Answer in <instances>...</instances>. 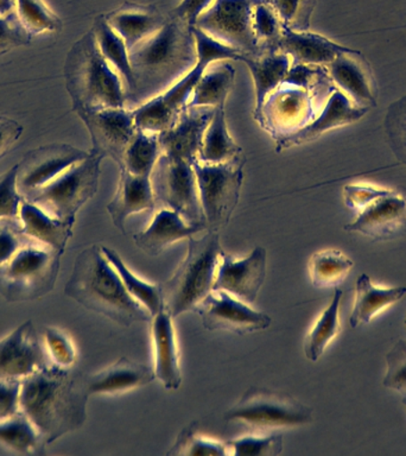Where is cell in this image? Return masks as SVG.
I'll return each instance as SVG.
<instances>
[{
  "mask_svg": "<svg viewBox=\"0 0 406 456\" xmlns=\"http://www.w3.org/2000/svg\"><path fill=\"white\" fill-rule=\"evenodd\" d=\"M223 417L228 422L265 430L304 426L313 422V411L284 392L252 387L224 412Z\"/></svg>",
  "mask_w": 406,
  "mask_h": 456,
  "instance_id": "cell-10",
  "label": "cell"
},
{
  "mask_svg": "<svg viewBox=\"0 0 406 456\" xmlns=\"http://www.w3.org/2000/svg\"><path fill=\"white\" fill-rule=\"evenodd\" d=\"M89 152L66 142H52L31 150L18 163L17 183L23 198L48 184Z\"/></svg>",
  "mask_w": 406,
  "mask_h": 456,
  "instance_id": "cell-17",
  "label": "cell"
},
{
  "mask_svg": "<svg viewBox=\"0 0 406 456\" xmlns=\"http://www.w3.org/2000/svg\"><path fill=\"white\" fill-rule=\"evenodd\" d=\"M214 2L215 0H181L180 4L171 11L170 16L194 27L198 18L206 12Z\"/></svg>",
  "mask_w": 406,
  "mask_h": 456,
  "instance_id": "cell-53",
  "label": "cell"
},
{
  "mask_svg": "<svg viewBox=\"0 0 406 456\" xmlns=\"http://www.w3.org/2000/svg\"><path fill=\"white\" fill-rule=\"evenodd\" d=\"M245 164L242 152L227 162L207 164L198 160L192 166L208 231L219 232L230 223L240 199Z\"/></svg>",
  "mask_w": 406,
  "mask_h": 456,
  "instance_id": "cell-9",
  "label": "cell"
},
{
  "mask_svg": "<svg viewBox=\"0 0 406 456\" xmlns=\"http://www.w3.org/2000/svg\"><path fill=\"white\" fill-rule=\"evenodd\" d=\"M14 13V0H0V17L11 16Z\"/></svg>",
  "mask_w": 406,
  "mask_h": 456,
  "instance_id": "cell-55",
  "label": "cell"
},
{
  "mask_svg": "<svg viewBox=\"0 0 406 456\" xmlns=\"http://www.w3.org/2000/svg\"><path fill=\"white\" fill-rule=\"evenodd\" d=\"M192 166L194 164L162 153L150 180L156 206L175 210L188 224L207 226Z\"/></svg>",
  "mask_w": 406,
  "mask_h": 456,
  "instance_id": "cell-11",
  "label": "cell"
},
{
  "mask_svg": "<svg viewBox=\"0 0 406 456\" xmlns=\"http://www.w3.org/2000/svg\"><path fill=\"white\" fill-rule=\"evenodd\" d=\"M62 253L31 241L0 265V295L7 302L45 297L55 287Z\"/></svg>",
  "mask_w": 406,
  "mask_h": 456,
  "instance_id": "cell-7",
  "label": "cell"
},
{
  "mask_svg": "<svg viewBox=\"0 0 406 456\" xmlns=\"http://www.w3.org/2000/svg\"><path fill=\"white\" fill-rule=\"evenodd\" d=\"M242 153L239 146L231 138L226 123L224 107L214 109L212 120L203 134L201 149L199 152V162L217 164L233 159Z\"/></svg>",
  "mask_w": 406,
  "mask_h": 456,
  "instance_id": "cell-33",
  "label": "cell"
},
{
  "mask_svg": "<svg viewBox=\"0 0 406 456\" xmlns=\"http://www.w3.org/2000/svg\"><path fill=\"white\" fill-rule=\"evenodd\" d=\"M369 109L356 106L341 91H335L327 100L322 112L301 130L276 142V151L315 141L326 132L361 119Z\"/></svg>",
  "mask_w": 406,
  "mask_h": 456,
  "instance_id": "cell-23",
  "label": "cell"
},
{
  "mask_svg": "<svg viewBox=\"0 0 406 456\" xmlns=\"http://www.w3.org/2000/svg\"><path fill=\"white\" fill-rule=\"evenodd\" d=\"M156 207L150 177L137 176L126 169H120L116 195L107 205V212L112 217L114 226L125 233L128 217L145 210H153Z\"/></svg>",
  "mask_w": 406,
  "mask_h": 456,
  "instance_id": "cell-27",
  "label": "cell"
},
{
  "mask_svg": "<svg viewBox=\"0 0 406 456\" xmlns=\"http://www.w3.org/2000/svg\"><path fill=\"white\" fill-rule=\"evenodd\" d=\"M32 36L18 20L16 13L0 17V53L30 45Z\"/></svg>",
  "mask_w": 406,
  "mask_h": 456,
  "instance_id": "cell-50",
  "label": "cell"
},
{
  "mask_svg": "<svg viewBox=\"0 0 406 456\" xmlns=\"http://www.w3.org/2000/svg\"><path fill=\"white\" fill-rule=\"evenodd\" d=\"M20 219L24 233L28 238L63 255L68 241L73 237L74 224L56 219L45 212L41 207L25 199L21 201Z\"/></svg>",
  "mask_w": 406,
  "mask_h": 456,
  "instance_id": "cell-29",
  "label": "cell"
},
{
  "mask_svg": "<svg viewBox=\"0 0 406 456\" xmlns=\"http://www.w3.org/2000/svg\"><path fill=\"white\" fill-rule=\"evenodd\" d=\"M223 249L217 231H207L201 238L188 239V251L173 276L160 284L164 309L174 317L194 312L214 290L217 266Z\"/></svg>",
  "mask_w": 406,
  "mask_h": 456,
  "instance_id": "cell-6",
  "label": "cell"
},
{
  "mask_svg": "<svg viewBox=\"0 0 406 456\" xmlns=\"http://www.w3.org/2000/svg\"><path fill=\"white\" fill-rule=\"evenodd\" d=\"M64 81L73 110L126 107L123 80L102 55L92 30L77 39L68 52Z\"/></svg>",
  "mask_w": 406,
  "mask_h": 456,
  "instance_id": "cell-4",
  "label": "cell"
},
{
  "mask_svg": "<svg viewBox=\"0 0 406 456\" xmlns=\"http://www.w3.org/2000/svg\"><path fill=\"white\" fill-rule=\"evenodd\" d=\"M107 23L124 39L128 52L138 43L158 31L167 17L153 4L125 2L118 9L105 14Z\"/></svg>",
  "mask_w": 406,
  "mask_h": 456,
  "instance_id": "cell-25",
  "label": "cell"
},
{
  "mask_svg": "<svg viewBox=\"0 0 406 456\" xmlns=\"http://www.w3.org/2000/svg\"><path fill=\"white\" fill-rule=\"evenodd\" d=\"M89 397L84 376L52 363L21 379L20 409L48 445L84 426Z\"/></svg>",
  "mask_w": 406,
  "mask_h": 456,
  "instance_id": "cell-1",
  "label": "cell"
},
{
  "mask_svg": "<svg viewBox=\"0 0 406 456\" xmlns=\"http://www.w3.org/2000/svg\"><path fill=\"white\" fill-rule=\"evenodd\" d=\"M283 27L295 31H308L316 0H265Z\"/></svg>",
  "mask_w": 406,
  "mask_h": 456,
  "instance_id": "cell-44",
  "label": "cell"
},
{
  "mask_svg": "<svg viewBox=\"0 0 406 456\" xmlns=\"http://www.w3.org/2000/svg\"><path fill=\"white\" fill-rule=\"evenodd\" d=\"M353 265V260L338 249H321L310 256V281L315 288L337 287L351 273Z\"/></svg>",
  "mask_w": 406,
  "mask_h": 456,
  "instance_id": "cell-38",
  "label": "cell"
},
{
  "mask_svg": "<svg viewBox=\"0 0 406 456\" xmlns=\"http://www.w3.org/2000/svg\"><path fill=\"white\" fill-rule=\"evenodd\" d=\"M160 155L162 149L158 134L137 128L130 144L127 145L124 166L120 169H126L137 176L150 177Z\"/></svg>",
  "mask_w": 406,
  "mask_h": 456,
  "instance_id": "cell-39",
  "label": "cell"
},
{
  "mask_svg": "<svg viewBox=\"0 0 406 456\" xmlns=\"http://www.w3.org/2000/svg\"><path fill=\"white\" fill-rule=\"evenodd\" d=\"M344 291L340 288L334 290L333 298L327 308L321 313L319 319L310 328L304 338L305 358L315 362L326 352L328 346L333 342L341 330L340 306Z\"/></svg>",
  "mask_w": 406,
  "mask_h": 456,
  "instance_id": "cell-34",
  "label": "cell"
},
{
  "mask_svg": "<svg viewBox=\"0 0 406 456\" xmlns=\"http://www.w3.org/2000/svg\"><path fill=\"white\" fill-rule=\"evenodd\" d=\"M102 159L98 153L89 151L85 159L73 164L45 187L24 199L41 207L56 219L75 224L78 210L98 191Z\"/></svg>",
  "mask_w": 406,
  "mask_h": 456,
  "instance_id": "cell-8",
  "label": "cell"
},
{
  "mask_svg": "<svg viewBox=\"0 0 406 456\" xmlns=\"http://www.w3.org/2000/svg\"><path fill=\"white\" fill-rule=\"evenodd\" d=\"M192 34L196 42L198 62L167 91L142 103L137 109L132 110L134 114L135 126L139 130L157 134L169 130L176 123L180 114L187 109L192 91L210 63L223 60L242 61L246 56L239 50L210 37L195 25L192 27Z\"/></svg>",
  "mask_w": 406,
  "mask_h": 456,
  "instance_id": "cell-5",
  "label": "cell"
},
{
  "mask_svg": "<svg viewBox=\"0 0 406 456\" xmlns=\"http://www.w3.org/2000/svg\"><path fill=\"white\" fill-rule=\"evenodd\" d=\"M151 337L153 347V372L156 379L166 390H177L181 387L182 369L180 347L174 317L166 309L157 313L151 320Z\"/></svg>",
  "mask_w": 406,
  "mask_h": 456,
  "instance_id": "cell-22",
  "label": "cell"
},
{
  "mask_svg": "<svg viewBox=\"0 0 406 456\" xmlns=\"http://www.w3.org/2000/svg\"><path fill=\"white\" fill-rule=\"evenodd\" d=\"M405 295V287H376L369 276L366 273L361 274L356 280L354 303L349 323L353 328L369 324L378 314L401 301Z\"/></svg>",
  "mask_w": 406,
  "mask_h": 456,
  "instance_id": "cell-30",
  "label": "cell"
},
{
  "mask_svg": "<svg viewBox=\"0 0 406 456\" xmlns=\"http://www.w3.org/2000/svg\"><path fill=\"white\" fill-rule=\"evenodd\" d=\"M331 81L356 106H376L378 88L369 63L361 53L345 48L328 64Z\"/></svg>",
  "mask_w": 406,
  "mask_h": 456,
  "instance_id": "cell-20",
  "label": "cell"
},
{
  "mask_svg": "<svg viewBox=\"0 0 406 456\" xmlns=\"http://www.w3.org/2000/svg\"><path fill=\"white\" fill-rule=\"evenodd\" d=\"M242 62L251 71L255 81L256 106L253 118L256 120L259 117L266 96L283 82L292 62L290 56L281 52L265 53L255 57L248 56Z\"/></svg>",
  "mask_w": 406,
  "mask_h": 456,
  "instance_id": "cell-31",
  "label": "cell"
},
{
  "mask_svg": "<svg viewBox=\"0 0 406 456\" xmlns=\"http://www.w3.org/2000/svg\"><path fill=\"white\" fill-rule=\"evenodd\" d=\"M52 365L45 342L31 320L0 338V379H24Z\"/></svg>",
  "mask_w": 406,
  "mask_h": 456,
  "instance_id": "cell-16",
  "label": "cell"
},
{
  "mask_svg": "<svg viewBox=\"0 0 406 456\" xmlns=\"http://www.w3.org/2000/svg\"><path fill=\"white\" fill-rule=\"evenodd\" d=\"M235 69L231 61H215L203 71L187 107H224L233 87Z\"/></svg>",
  "mask_w": 406,
  "mask_h": 456,
  "instance_id": "cell-32",
  "label": "cell"
},
{
  "mask_svg": "<svg viewBox=\"0 0 406 456\" xmlns=\"http://www.w3.org/2000/svg\"><path fill=\"white\" fill-rule=\"evenodd\" d=\"M80 118L92 139V152L102 159H113L123 167L125 152L137 126L134 110L127 107H110L100 110H73Z\"/></svg>",
  "mask_w": 406,
  "mask_h": 456,
  "instance_id": "cell-14",
  "label": "cell"
},
{
  "mask_svg": "<svg viewBox=\"0 0 406 456\" xmlns=\"http://www.w3.org/2000/svg\"><path fill=\"white\" fill-rule=\"evenodd\" d=\"M18 164L0 175V219H17L23 196L17 183Z\"/></svg>",
  "mask_w": 406,
  "mask_h": 456,
  "instance_id": "cell-48",
  "label": "cell"
},
{
  "mask_svg": "<svg viewBox=\"0 0 406 456\" xmlns=\"http://www.w3.org/2000/svg\"><path fill=\"white\" fill-rule=\"evenodd\" d=\"M356 213L355 220L345 224V231L356 232L379 241L406 234V198L397 191L384 189L379 196Z\"/></svg>",
  "mask_w": 406,
  "mask_h": 456,
  "instance_id": "cell-18",
  "label": "cell"
},
{
  "mask_svg": "<svg viewBox=\"0 0 406 456\" xmlns=\"http://www.w3.org/2000/svg\"><path fill=\"white\" fill-rule=\"evenodd\" d=\"M0 445L20 454L41 455L46 444L35 424L20 410L0 420Z\"/></svg>",
  "mask_w": 406,
  "mask_h": 456,
  "instance_id": "cell-36",
  "label": "cell"
},
{
  "mask_svg": "<svg viewBox=\"0 0 406 456\" xmlns=\"http://www.w3.org/2000/svg\"><path fill=\"white\" fill-rule=\"evenodd\" d=\"M213 114V107H187L169 130L158 134L162 153L191 164L198 162L203 134Z\"/></svg>",
  "mask_w": 406,
  "mask_h": 456,
  "instance_id": "cell-21",
  "label": "cell"
},
{
  "mask_svg": "<svg viewBox=\"0 0 406 456\" xmlns=\"http://www.w3.org/2000/svg\"><path fill=\"white\" fill-rule=\"evenodd\" d=\"M207 330L238 335L267 330L272 319L223 290H212L194 310Z\"/></svg>",
  "mask_w": 406,
  "mask_h": 456,
  "instance_id": "cell-15",
  "label": "cell"
},
{
  "mask_svg": "<svg viewBox=\"0 0 406 456\" xmlns=\"http://www.w3.org/2000/svg\"><path fill=\"white\" fill-rule=\"evenodd\" d=\"M202 231H208L205 224H188L175 210L162 207L157 210L149 226L134 235V241L146 255L157 256L171 245Z\"/></svg>",
  "mask_w": 406,
  "mask_h": 456,
  "instance_id": "cell-24",
  "label": "cell"
},
{
  "mask_svg": "<svg viewBox=\"0 0 406 456\" xmlns=\"http://www.w3.org/2000/svg\"><path fill=\"white\" fill-rule=\"evenodd\" d=\"M128 57L134 89L126 107L134 110L167 91L195 67L198 52L192 27L169 16L158 31L134 46Z\"/></svg>",
  "mask_w": 406,
  "mask_h": 456,
  "instance_id": "cell-2",
  "label": "cell"
},
{
  "mask_svg": "<svg viewBox=\"0 0 406 456\" xmlns=\"http://www.w3.org/2000/svg\"><path fill=\"white\" fill-rule=\"evenodd\" d=\"M14 13L31 36L57 34L62 30V20L45 0H14Z\"/></svg>",
  "mask_w": 406,
  "mask_h": 456,
  "instance_id": "cell-40",
  "label": "cell"
},
{
  "mask_svg": "<svg viewBox=\"0 0 406 456\" xmlns=\"http://www.w3.org/2000/svg\"><path fill=\"white\" fill-rule=\"evenodd\" d=\"M23 134V126L17 120L0 116V159H3Z\"/></svg>",
  "mask_w": 406,
  "mask_h": 456,
  "instance_id": "cell-54",
  "label": "cell"
},
{
  "mask_svg": "<svg viewBox=\"0 0 406 456\" xmlns=\"http://www.w3.org/2000/svg\"><path fill=\"white\" fill-rule=\"evenodd\" d=\"M345 46L331 42L323 36L308 31H295L283 27L277 50L290 56L291 66H328Z\"/></svg>",
  "mask_w": 406,
  "mask_h": 456,
  "instance_id": "cell-28",
  "label": "cell"
},
{
  "mask_svg": "<svg viewBox=\"0 0 406 456\" xmlns=\"http://www.w3.org/2000/svg\"><path fill=\"white\" fill-rule=\"evenodd\" d=\"M167 455L231 456V448L228 442L214 440V438L202 436L191 429H187L180 435L176 444L167 452Z\"/></svg>",
  "mask_w": 406,
  "mask_h": 456,
  "instance_id": "cell-43",
  "label": "cell"
},
{
  "mask_svg": "<svg viewBox=\"0 0 406 456\" xmlns=\"http://www.w3.org/2000/svg\"><path fill=\"white\" fill-rule=\"evenodd\" d=\"M383 385L406 399V340L395 342L387 353Z\"/></svg>",
  "mask_w": 406,
  "mask_h": 456,
  "instance_id": "cell-47",
  "label": "cell"
},
{
  "mask_svg": "<svg viewBox=\"0 0 406 456\" xmlns=\"http://www.w3.org/2000/svg\"><path fill=\"white\" fill-rule=\"evenodd\" d=\"M315 106V92L283 81L266 96L256 121L278 142L312 123Z\"/></svg>",
  "mask_w": 406,
  "mask_h": 456,
  "instance_id": "cell-12",
  "label": "cell"
},
{
  "mask_svg": "<svg viewBox=\"0 0 406 456\" xmlns=\"http://www.w3.org/2000/svg\"><path fill=\"white\" fill-rule=\"evenodd\" d=\"M64 295L125 328L152 320L149 310L128 294L102 245L88 246L78 253Z\"/></svg>",
  "mask_w": 406,
  "mask_h": 456,
  "instance_id": "cell-3",
  "label": "cell"
},
{
  "mask_svg": "<svg viewBox=\"0 0 406 456\" xmlns=\"http://www.w3.org/2000/svg\"><path fill=\"white\" fill-rule=\"evenodd\" d=\"M45 346L50 362L63 369H73L77 351L73 338L66 331L56 327L45 328Z\"/></svg>",
  "mask_w": 406,
  "mask_h": 456,
  "instance_id": "cell-46",
  "label": "cell"
},
{
  "mask_svg": "<svg viewBox=\"0 0 406 456\" xmlns=\"http://www.w3.org/2000/svg\"><path fill=\"white\" fill-rule=\"evenodd\" d=\"M21 380L0 379V420L20 411Z\"/></svg>",
  "mask_w": 406,
  "mask_h": 456,
  "instance_id": "cell-52",
  "label": "cell"
},
{
  "mask_svg": "<svg viewBox=\"0 0 406 456\" xmlns=\"http://www.w3.org/2000/svg\"><path fill=\"white\" fill-rule=\"evenodd\" d=\"M102 249L103 255L106 256V258L110 260L114 269L117 270L128 294L135 301H138L145 309H148L152 317L164 309L162 287H160V284H153L148 281L142 280L125 264L119 253L114 251L113 248L102 245Z\"/></svg>",
  "mask_w": 406,
  "mask_h": 456,
  "instance_id": "cell-37",
  "label": "cell"
},
{
  "mask_svg": "<svg viewBox=\"0 0 406 456\" xmlns=\"http://www.w3.org/2000/svg\"><path fill=\"white\" fill-rule=\"evenodd\" d=\"M252 27L256 42L263 53L278 52L283 24L265 0H256L253 6Z\"/></svg>",
  "mask_w": 406,
  "mask_h": 456,
  "instance_id": "cell-41",
  "label": "cell"
},
{
  "mask_svg": "<svg viewBox=\"0 0 406 456\" xmlns=\"http://www.w3.org/2000/svg\"><path fill=\"white\" fill-rule=\"evenodd\" d=\"M267 252L262 246L242 258L223 253L221 256L214 290H223L241 301L252 305L266 278Z\"/></svg>",
  "mask_w": 406,
  "mask_h": 456,
  "instance_id": "cell-19",
  "label": "cell"
},
{
  "mask_svg": "<svg viewBox=\"0 0 406 456\" xmlns=\"http://www.w3.org/2000/svg\"><path fill=\"white\" fill-rule=\"evenodd\" d=\"M155 379L153 367L120 358L106 369L85 376V384L89 395H117L145 387Z\"/></svg>",
  "mask_w": 406,
  "mask_h": 456,
  "instance_id": "cell-26",
  "label": "cell"
},
{
  "mask_svg": "<svg viewBox=\"0 0 406 456\" xmlns=\"http://www.w3.org/2000/svg\"><path fill=\"white\" fill-rule=\"evenodd\" d=\"M91 30L95 36L102 55L109 61L114 70L120 75L127 100V96L131 94L132 89H134V74H132L128 49L124 39L107 23L103 14L95 18Z\"/></svg>",
  "mask_w": 406,
  "mask_h": 456,
  "instance_id": "cell-35",
  "label": "cell"
},
{
  "mask_svg": "<svg viewBox=\"0 0 406 456\" xmlns=\"http://www.w3.org/2000/svg\"><path fill=\"white\" fill-rule=\"evenodd\" d=\"M35 241L24 233L20 217L0 219V265L7 262L24 245Z\"/></svg>",
  "mask_w": 406,
  "mask_h": 456,
  "instance_id": "cell-49",
  "label": "cell"
},
{
  "mask_svg": "<svg viewBox=\"0 0 406 456\" xmlns=\"http://www.w3.org/2000/svg\"><path fill=\"white\" fill-rule=\"evenodd\" d=\"M385 188L369 183H352L344 188V200L348 208L359 212L363 207L379 196Z\"/></svg>",
  "mask_w": 406,
  "mask_h": 456,
  "instance_id": "cell-51",
  "label": "cell"
},
{
  "mask_svg": "<svg viewBox=\"0 0 406 456\" xmlns=\"http://www.w3.org/2000/svg\"><path fill=\"white\" fill-rule=\"evenodd\" d=\"M227 442L231 456H277L283 452V435L278 433L248 435Z\"/></svg>",
  "mask_w": 406,
  "mask_h": 456,
  "instance_id": "cell-42",
  "label": "cell"
},
{
  "mask_svg": "<svg viewBox=\"0 0 406 456\" xmlns=\"http://www.w3.org/2000/svg\"><path fill=\"white\" fill-rule=\"evenodd\" d=\"M256 0H215L196 20L195 27L216 41L248 56L262 55L252 27Z\"/></svg>",
  "mask_w": 406,
  "mask_h": 456,
  "instance_id": "cell-13",
  "label": "cell"
},
{
  "mask_svg": "<svg viewBox=\"0 0 406 456\" xmlns=\"http://www.w3.org/2000/svg\"><path fill=\"white\" fill-rule=\"evenodd\" d=\"M384 124L388 145L406 166V95L388 107Z\"/></svg>",
  "mask_w": 406,
  "mask_h": 456,
  "instance_id": "cell-45",
  "label": "cell"
},
{
  "mask_svg": "<svg viewBox=\"0 0 406 456\" xmlns=\"http://www.w3.org/2000/svg\"><path fill=\"white\" fill-rule=\"evenodd\" d=\"M402 403H404V405L406 406V399H404V401H402Z\"/></svg>",
  "mask_w": 406,
  "mask_h": 456,
  "instance_id": "cell-56",
  "label": "cell"
}]
</instances>
